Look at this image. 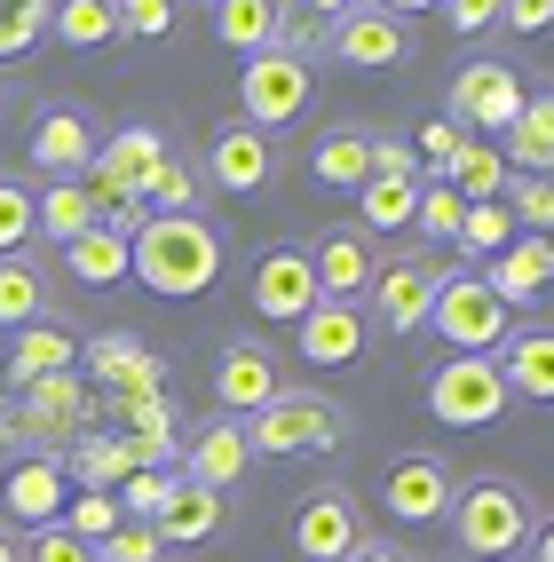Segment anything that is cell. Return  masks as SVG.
I'll use <instances>...</instances> for the list:
<instances>
[{"label":"cell","instance_id":"obj_1","mask_svg":"<svg viewBox=\"0 0 554 562\" xmlns=\"http://www.w3.org/2000/svg\"><path fill=\"white\" fill-rule=\"evenodd\" d=\"M127 278L167 302H191L222 278V231L206 214H143V231L127 238Z\"/></svg>","mask_w":554,"mask_h":562},{"label":"cell","instance_id":"obj_2","mask_svg":"<svg viewBox=\"0 0 554 562\" xmlns=\"http://www.w3.org/2000/svg\"><path fill=\"white\" fill-rule=\"evenodd\" d=\"M443 522H452V539L475 562H515L531 547V531H539V499L523 483H507V475H475V483L452 492V515Z\"/></svg>","mask_w":554,"mask_h":562},{"label":"cell","instance_id":"obj_3","mask_svg":"<svg viewBox=\"0 0 554 562\" xmlns=\"http://www.w3.org/2000/svg\"><path fill=\"white\" fill-rule=\"evenodd\" d=\"M523 103H531V71H515L507 56H467L452 71V88H443V120L467 127V135H484V143H499Z\"/></svg>","mask_w":554,"mask_h":562},{"label":"cell","instance_id":"obj_4","mask_svg":"<svg viewBox=\"0 0 554 562\" xmlns=\"http://www.w3.org/2000/svg\"><path fill=\"white\" fill-rule=\"evenodd\" d=\"M349 436L341 404L317 396V389H278L262 412H246V443L270 460H302V452H332V443Z\"/></svg>","mask_w":554,"mask_h":562},{"label":"cell","instance_id":"obj_5","mask_svg":"<svg viewBox=\"0 0 554 562\" xmlns=\"http://www.w3.org/2000/svg\"><path fill=\"white\" fill-rule=\"evenodd\" d=\"M428 325L443 333V341H452V357H491L507 333H515V310H507L475 270H452V261H443L436 302H428Z\"/></svg>","mask_w":554,"mask_h":562},{"label":"cell","instance_id":"obj_6","mask_svg":"<svg viewBox=\"0 0 554 562\" xmlns=\"http://www.w3.org/2000/svg\"><path fill=\"white\" fill-rule=\"evenodd\" d=\"M309 88H317L309 56L262 48V56H246V71H238V120L262 127V135H278V127H293L309 111Z\"/></svg>","mask_w":554,"mask_h":562},{"label":"cell","instance_id":"obj_7","mask_svg":"<svg viewBox=\"0 0 554 562\" xmlns=\"http://www.w3.org/2000/svg\"><path fill=\"white\" fill-rule=\"evenodd\" d=\"M428 412L443 428H491L515 412L507 381H499V357H443L428 372Z\"/></svg>","mask_w":554,"mask_h":562},{"label":"cell","instance_id":"obj_8","mask_svg":"<svg viewBox=\"0 0 554 562\" xmlns=\"http://www.w3.org/2000/svg\"><path fill=\"white\" fill-rule=\"evenodd\" d=\"M95 143H103V127L88 120L80 103H41L32 127H24V159L41 167L48 182H80L95 167Z\"/></svg>","mask_w":554,"mask_h":562},{"label":"cell","instance_id":"obj_9","mask_svg":"<svg viewBox=\"0 0 554 562\" xmlns=\"http://www.w3.org/2000/svg\"><path fill=\"white\" fill-rule=\"evenodd\" d=\"M436 278H443L436 254H388L373 270V285H364V317H381V333H420L428 302H436Z\"/></svg>","mask_w":554,"mask_h":562},{"label":"cell","instance_id":"obj_10","mask_svg":"<svg viewBox=\"0 0 554 562\" xmlns=\"http://www.w3.org/2000/svg\"><path fill=\"white\" fill-rule=\"evenodd\" d=\"M16 396H24V404H16V420H24V443H32V452H64V443L95 420V396H88L80 372H48V381H24Z\"/></svg>","mask_w":554,"mask_h":562},{"label":"cell","instance_id":"obj_11","mask_svg":"<svg viewBox=\"0 0 554 562\" xmlns=\"http://www.w3.org/2000/svg\"><path fill=\"white\" fill-rule=\"evenodd\" d=\"M452 492H460V468L443 452H396L388 475H381V507L396 522H443L452 515Z\"/></svg>","mask_w":554,"mask_h":562},{"label":"cell","instance_id":"obj_12","mask_svg":"<svg viewBox=\"0 0 554 562\" xmlns=\"http://www.w3.org/2000/svg\"><path fill=\"white\" fill-rule=\"evenodd\" d=\"M364 547V507L341 483H317V492L293 507V554L302 562H349Z\"/></svg>","mask_w":554,"mask_h":562},{"label":"cell","instance_id":"obj_13","mask_svg":"<svg viewBox=\"0 0 554 562\" xmlns=\"http://www.w3.org/2000/svg\"><path fill=\"white\" fill-rule=\"evenodd\" d=\"M325 48L341 64H357V71H396L412 56V32H404V16L373 9V0H349V9L325 24Z\"/></svg>","mask_w":554,"mask_h":562},{"label":"cell","instance_id":"obj_14","mask_svg":"<svg viewBox=\"0 0 554 562\" xmlns=\"http://www.w3.org/2000/svg\"><path fill=\"white\" fill-rule=\"evenodd\" d=\"M88 372H95L103 404H111V396H167L159 349L143 341V333H127V325H111V333H95V341H88Z\"/></svg>","mask_w":554,"mask_h":562},{"label":"cell","instance_id":"obj_15","mask_svg":"<svg viewBox=\"0 0 554 562\" xmlns=\"http://www.w3.org/2000/svg\"><path fill=\"white\" fill-rule=\"evenodd\" d=\"M214 191H230V199H253L262 182L278 175V143L262 135V127H246V120H230V127H214L206 135V167H199Z\"/></svg>","mask_w":554,"mask_h":562},{"label":"cell","instance_id":"obj_16","mask_svg":"<svg viewBox=\"0 0 554 562\" xmlns=\"http://www.w3.org/2000/svg\"><path fill=\"white\" fill-rule=\"evenodd\" d=\"M182 468L174 475H191V483H206V492H230V483L253 468V443H246V420L238 412H206L199 420V436L174 452Z\"/></svg>","mask_w":554,"mask_h":562},{"label":"cell","instance_id":"obj_17","mask_svg":"<svg viewBox=\"0 0 554 562\" xmlns=\"http://www.w3.org/2000/svg\"><path fill=\"white\" fill-rule=\"evenodd\" d=\"M475 278H484L507 310H539V302H546V285H554V246H546V231H515Z\"/></svg>","mask_w":554,"mask_h":562},{"label":"cell","instance_id":"obj_18","mask_svg":"<svg viewBox=\"0 0 554 562\" xmlns=\"http://www.w3.org/2000/svg\"><path fill=\"white\" fill-rule=\"evenodd\" d=\"M302 254H309L317 302H364V285H373V270H381V254H373V238H364L357 222L325 231V238H317V246H302Z\"/></svg>","mask_w":554,"mask_h":562},{"label":"cell","instance_id":"obj_19","mask_svg":"<svg viewBox=\"0 0 554 562\" xmlns=\"http://www.w3.org/2000/svg\"><path fill=\"white\" fill-rule=\"evenodd\" d=\"M364 333H373L364 302H309V317L293 325V349H302L317 372H341V364L364 357Z\"/></svg>","mask_w":554,"mask_h":562},{"label":"cell","instance_id":"obj_20","mask_svg":"<svg viewBox=\"0 0 554 562\" xmlns=\"http://www.w3.org/2000/svg\"><path fill=\"white\" fill-rule=\"evenodd\" d=\"M309 302H317V278H309V254L302 246H270L262 261H253V317L302 325Z\"/></svg>","mask_w":554,"mask_h":562},{"label":"cell","instance_id":"obj_21","mask_svg":"<svg viewBox=\"0 0 554 562\" xmlns=\"http://www.w3.org/2000/svg\"><path fill=\"white\" fill-rule=\"evenodd\" d=\"M0 515L24 522V531H48V522L64 515V460L56 452L16 460L9 475H0Z\"/></svg>","mask_w":554,"mask_h":562},{"label":"cell","instance_id":"obj_22","mask_svg":"<svg viewBox=\"0 0 554 562\" xmlns=\"http://www.w3.org/2000/svg\"><path fill=\"white\" fill-rule=\"evenodd\" d=\"M278 389H285L278 381V357L262 341H230L214 357V412H238V420H246V412H262Z\"/></svg>","mask_w":554,"mask_h":562},{"label":"cell","instance_id":"obj_23","mask_svg":"<svg viewBox=\"0 0 554 562\" xmlns=\"http://www.w3.org/2000/svg\"><path fill=\"white\" fill-rule=\"evenodd\" d=\"M111 412V436L127 443V460L135 468H174V412H167V396H111L103 404Z\"/></svg>","mask_w":554,"mask_h":562},{"label":"cell","instance_id":"obj_24","mask_svg":"<svg viewBox=\"0 0 554 562\" xmlns=\"http://www.w3.org/2000/svg\"><path fill=\"white\" fill-rule=\"evenodd\" d=\"M491 357H499V381H507L515 404H546V396H554V333H546V325L507 333Z\"/></svg>","mask_w":554,"mask_h":562},{"label":"cell","instance_id":"obj_25","mask_svg":"<svg viewBox=\"0 0 554 562\" xmlns=\"http://www.w3.org/2000/svg\"><path fill=\"white\" fill-rule=\"evenodd\" d=\"M71 357H80V333H71V325H56V317L16 325V341H9V389L48 381V372H71Z\"/></svg>","mask_w":554,"mask_h":562},{"label":"cell","instance_id":"obj_26","mask_svg":"<svg viewBox=\"0 0 554 562\" xmlns=\"http://www.w3.org/2000/svg\"><path fill=\"white\" fill-rule=\"evenodd\" d=\"M151 531H159L167 547H206V539H222V492H206V483H191V475H174V492H167V507H159Z\"/></svg>","mask_w":554,"mask_h":562},{"label":"cell","instance_id":"obj_27","mask_svg":"<svg viewBox=\"0 0 554 562\" xmlns=\"http://www.w3.org/2000/svg\"><path fill=\"white\" fill-rule=\"evenodd\" d=\"M285 32V0H214V41L238 48V56H262L278 48Z\"/></svg>","mask_w":554,"mask_h":562},{"label":"cell","instance_id":"obj_28","mask_svg":"<svg viewBox=\"0 0 554 562\" xmlns=\"http://www.w3.org/2000/svg\"><path fill=\"white\" fill-rule=\"evenodd\" d=\"M499 143H507L499 159H507L515 175H546V167H554V95H546V88H531V103L515 111V127H507Z\"/></svg>","mask_w":554,"mask_h":562},{"label":"cell","instance_id":"obj_29","mask_svg":"<svg viewBox=\"0 0 554 562\" xmlns=\"http://www.w3.org/2000/svg\"><path fill=\"white\" fill-rule=\"evenodd\" d=\"M309 175L325 191H357V182L373 175V127H325L317 151H309Z\"/></svg>","mask_w":554,"mask_h":562},{"label":"cell","instance_id":"obj_30","mask_svg":"<svg viewBox=\"0 0 554 562\" xmlns=\"http://www.w3.org/2000/svg\"><path fill=\"white\" fill-rule=\"evenodd\" d=\"M80 231H95V199H88V182H48V191H32V238L71 246Z\"/></svg>","mask_w":554,"mask_h":562},{"label":"cell","instance_id":"obj_31","mask_svg":"<svg viewBox=\"0 0 554 562\" xmlns=\"http://www.w3.org/2000/svg\"><path fill=\"white\" fill-rule=\"evenodd\" d=\"M56 460H64L71 475H80L88 492H111V483H127V475H135L127 443H120V436H95V428H80V436H71V443H64Z\"/></svg>","mask_w":554,"mask_h":562},{"label":"cell","instance_id":"obj_32","mask_svg":"<svg viewBox=\"0 0 554 562\" xmlns=\"http://www.w3.org/2000/svg\"><path fill=\"white\" fill-rule=\"evenodd\" d=\"M56 254H64V278H80V285H120V278H127V238L103 231V222H95V231H80L71 246H56Z\"/></svg>","mask_w":554,"mask_h":562},{"label":"cell","instance_id":"obj_33","mask_svg":"<svg viewBox=\"0 0 554 562\" xmlns=\"http://www.w3.org/2000/svg\"><path fill=\"white\" fill-rule=\"evenodd\" d=\"M32 317H48V270L32 254H0V325H32Z\"/></svg>","mask_w":554,"mask_h":562},{"label":"cell","instance_id":"obj_34","mask_svg":"<svg viewBox=\"0 0 554 562\" xmlns=\"http://www.w3.org/2000/svg\"><path fill=\"white\" fill-rule=\"evenodd\" d=\"M349 199H357V231H364V238H373V231L388 238V231H412V199H420V182H381V175H364Z\"/></svg>","mask_w":554,"mask_h":562},{"label":"cell","instance_id":"obj_35","mask_svg":"<svg viewBox=\"0 0 554 562\" xmlns=\"http://www.w3.org/2000/svg\"><path fill=\"white\" fill-rule=\"evenodd\" d=\"M507 175H515V167H507V159L491 151L484 135H467L460 151H452V167H443V182H452V191H460L467 206H484V199H499V191H507Z\"/></svg>","mask_w":554,"mask_h":562},{"label":"cell","instance_id":"obj_36","mask_svg":"<svg viewBox=\"0 0 554 562\" xmlns=\"http://www.w3.org/2000/svg\"><path fill=\"white\" fill-rule=\"evenodd\" d=\"M48 32H56L64 48H103V41H120L111 0H48Z\"/></svg>","mask_w":554,"mask_h":562},{"label":"cell","instance_id":"obj_37","mask_svg":"<svg viewBox=\"0 0 554 562\" xmlns=\"http://www.w3.org/2000/svg\"><path fill=\"white\" fill-rule=\"evenodd\" d=\"M199 191H206V175L182 151H167L159 175H151V191H143V206H151V214H199Z\"/></svg>","mask_w":554,"mask_h":562},{"label":"cell","instance_id":"obj_38","mask_svg":"<svg viewBox=\"0 0 554 562\" xmlns=\"http://www.w3.org/2000/svg\"><path fill=\"white\" fill-rule=\"evenodd\" d=\"M507 238H515V214H507L499 199H484V206H467V214H460V238H452V246L475 261V270H484V261H491Z\"/></svg>","mask_w":554,"mask_h":562},{"label":"cell","instance_id":"obj_39","mask_svg":"<svg viewBox=\"0 0 554 562\" xmlns=\"http://www.w3.org/2000/svg\"><path fill=\"white\" fill-rule=\"evenodd\" d=\"M460 214H467V199L452 191V182H420V199H412V231H420L428 246H452V238H460Z\"/></svg>","mask_w":554,"mask_h":562},{"label":"cell","instance_id":"obj_40","mask_svg":"<svg viewBox=\"0 0 554 562\" xmlns=\"http://www.w3.org/2000/svg\"><path fill=\"white\" fill-rule=\"evenodd\" d=\"M48 41V0H0V64H16Z\"/></svg>","mask_w":554,"mask_h":562},{"label":"cell","instance_id":"obj_41","mask_svg":"<svg viewBox=\"0 0 554 562\" xmlns=\"http://www.w3.org/2000/svg\"><path fill=\"white\" fill-rule=\"evenodd\" d=\"M499 206L515 214V231H546V222H554V182L546 175H507Z\"/></svg>","mask_w":554,"mask_h":562},{"label":"cell","instance_id":"obj_42","mask_svg":"<svg viewBox=\"0 0 554 562\" xmlns=\"http://www.w3.org/2000/svg\"><path fill=\"white\" fill-rule=\"evenodd\" d=\"M467 143V127H452L436 111V120H420V135H412V159H420V182H443V167H452V151Z\"/></svg>","mask_w":554,"mask_h":562},{"label":"cell","instance_id":"obj_43","mask_svg":"<svg viewBox=\"0 0 554 562\" xmlns=\"http://www.w3.org/2000/svg\"><path fill=\"white\" fill-rule=\"evenodd\" d=\"M111 24L127 41H167L174 32V0H111Z\"/></svg>","mask_w":554,"mask_h":562},{"label":"cell","instance_id":"obj_44","mask_svg":"<svg viewBox=\"0 0 554 562\" xmlns=\"http://www.w3.org/2000/svg\"><path fill=\"white\" fill-rule=\"evenodd\" d=\"M167 492H174V468H135V475H127V499H120V515H127V522H159Z\"/></svg>","mask_w":554,"mask_h":562},{"label":"cell","instance_id":"obj_45","mask_svg":"<svg viewBox=\"0 0 554 562\" xmlns=\"http://www.w3.org/2000/svg\"><path fill=\"white\" fill-rule=\"evenodd\" d=\"M159 554H167V539L151 522H120V531L95 539V562H159Z\"/></svg>","mask_w":554,"mask_h":562},{"label":"cell","instance_id":"obj_46","mask_svg":"<svg viewBox=\"0 0 554 562\" xmlns=\"http://www.w3.org/2000/svg\"><path fill=\"white\" fill-rule=\"evenodd\" d=\"M32 246V191L16 175H0V254H24Z\"/></svg>","mask_w":554,"mask_h":562},{"label":"cell","instance_id":"obj_47","mask_svg":"<svg viewBox=\"0 0 554 562\" xmlns=\"http://www.w3.org/2000/svg\"><path fill=\"white\" fill-rule=\"evenodd\" d=\"M56 522H64L71 539H88V547H95L103 531H120L127 515H120V499H111V492H88V499H71V515H56Z\"/></svg>","mask_w":554,"mask_h":562},{"label":"cell","instance_id":"obj_48","mask_svg":"<svg viewBox=\"0 0 554 562\" xmlns=\"http://www.w3.org/2000/svg\"><path fill=\"white\" fill-rule=\"evenodd\" d=\"M436 9H443V24H452V32H467V41H475V32H491V24H499L507 0H436Z\"/></svg>","mask_w":554,"mask_h":562},{"label":"cell","instance_id":"obj_49","mask_svg":"<svg viewBox=\"0 0 554 562\" xmlns=\"http://www.w3.org/2000/svg\"><path fill=\"white\" fill-rule=\"evenodd\" d=\"M373 175H381V182H420V159H412V143H396V135H373Z\"/></svg>","mask_w":554,"mask_h":562},{"label":"cell","instance_id":"obj_50","mask_svg":"<svg viewBox=\"0 0 554 562\" xmlns=\"http://www.w3.org/2000/svg\"><path fill=\"white\" fill-rule=\"evenodd\" d=\"M24 562H95V547H88V539H71L64 522H48V531L32 539V554H24Z\"/></svg>","mask_w":554,"mask_h":562},{"label":"cell","instance_id":"obj_51","mask_svg":"<svg viewBox=\"0 0 554 562\" xmlns=\"http://www.w3.org/2000/svg\"><path fill=\"white\" fill-rule=\"evenodd\" d=\"M499 24H507V32H546V24H554V0H507Z\"/></svg>","mask_w":554,"mask_h":562},{"label":"cell","instance_id":"obj_52","mask_svg":"<svg viewBox=\"0 0 554 562\" xmlns=\"http://www.w3.org/2000/svg\"><path fill=\"white\" fill-rule=\"evenodd\" d=\"M373 9H388V16L412 24V16H436V0H373Z\"/></svg>","mask_w":554,"mask_h":562},{"label":"cell","instance_id":"obj_53","mask_svg":"<svg viewBox=\"0 0 554 562\" xmlns=\"http://www.w3.org/2000/svg\"><path fill=\"white\" fill-rule=\"evenodd\" d=\"M349 562H412V554H404V547H381V539H364Z\"/></svg>","mask_w":554,"mask_h":562},{"label":"cell","instance_id":"obj_54","mask_svg":"<svg viewBox=\"0 0 554 562\" xmlns=\"http://www.w3.org/2000/svg\"><path fill=\"white\" fill-rule=\"evenodd\" d=\"M285 9H302V16H341L349 0H285Z\"/></svg>","mask_w":554,"mask_h":562},{"label":"cell","instance_id":"obj_55","mask_svg":"<svg viewBox=\"0 0 554 562\" xmlns=\"http://www.w3.org/2000/svg\"><path fill=\"white\" fill-rule=\"evenodd\" d=\"M0 443H24V420H16V404H0Z\"/></svg>","mask_w":554,"mask_h":562},{"label":"cell","instance_id":"obj_56","mask_svg":"<svg viewBox=\"0 0 554 562\" xmlns=\"http://www.w3.org/2000/svg\"><path fill=\"white\" fill-rule=\"evenodd\" d=\"M0 562H24V554H16V531H0Z\"/></svg>","mask_w":554,"mask_h":562}]
</instances>
